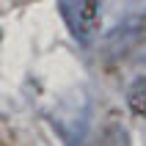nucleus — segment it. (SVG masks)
<instances>
[{"label":"nucleus","instance_id":"2","mask_svg":"<svg viewBox=\"0 0 146 146\" xmlns=\"http://www.w3.org/2000/svg\"><path fill=\"white\" fill-rule=\"evenodd\" d=\"M61 14L77 39H88L99 25V0H61Z\"/></svg>","mask_w":146,"mask_h":146},{"label":"nucleus","instance_id":"3","mask_svg":"<svg viewBox=\"0 0 146 146\" xmlns=\"http://www.w3.org/2000/svg\"><path fill=\"white\" fill-rule=\"evenodd\" d=\"M91 146H130V132H127V127L121 124L119 116L110 113L108 121L99 127V132H97V138H94Z\"/></svg>","mask_w":146,"mask_h":146},{"label":"nucleus","instance_id":"4","mask_svg":"<svg viewBox=\"0 0 146 146\" xmlns=\"http://www.w3.org/2000/svg\"><path fill=\"white\" fill-rule=\"evenodd\" d=\"M127 105H130V110L135 116H141V119H146V80L135 83L130 88V97H127Z\"/></svg>","mask_w":146,"mask_h":146},{"label":"nucleus","instance_id":"1","mask_svg":"<svg viewBox=\"0 0 146 146\" xmlns=\"http://www.w3.org/2000/svg\"><path fill=\"white\" fill-rule=\"evenodd\" d=\"M143 44H146V14H138L108 33L105 47H102V58L105 61H121Z\"/></svg>","mask_w":146,"mask_h":146},{"label":"nucleus","instance_id":"6","mask_svg":"<svg viewBox=\"0 0 146 146\" xmlns=\"http://www.w3.org/2000/svg\"><path fill=\"white\" fill-rule=\"evenodd\" d=\"M0 146H3V143H0Z\"/></svg>","mask_w":146,"mask_h":146},{"label":"nucleus","instance_id":"5","mask_svg":"<svg viewBox=\"0 0 146 146\" xmlns=\"http://www.w3.org/2000/svg\"><path fill=\"white\" fill-rule=\"evenodd\" d=\"M17 3H31V0H17Z\"/></svg>","mask_w":146,"mask_h":146}]
</instances>
